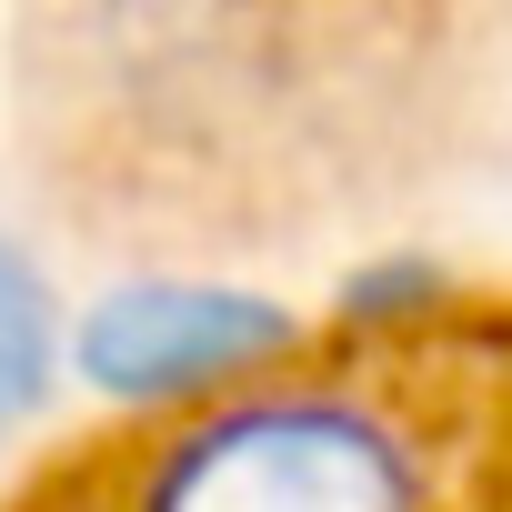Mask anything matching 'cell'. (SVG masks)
I'll list each match as a JSON object with an SVG mask.
<instances>
[{"label":"cell","mask_w":512,"mask_h":512,"mask_svg":"<svg viewBox=\"0 0 512 512\" xmlns=\"http://www.w3.org/2000/svg\"><path fill=\"white\" fill-rule=\"evenodd\" d=\"M141 512H412V472L342 402H262L181 442Z\"/></svg>","instance_id":"1"},{"label":"cell","mask_w":512,"mask_h":512,"mask_svg":"<svg viewBox=\"0 0 512 512\" xmlns=\"http://www.w3.org/2000/svg\"><path fill=\"white\" fill-rule=\"evenodd\" d=\"M282 332L292 322L272 302H241V292H111L91 312V332H81V362L111 392H171V382L241 372Z\"/></svg>","instance_id":"2"},{"label":"cell","mask_w":512,"mask_h":512,"mask_svg":"<svg viewBox=\"0 0 512 512\" xmlns=\"http://www.w3.org/2000/svg\"><path fill=\"white\" fill-rule=\"evenodd\" d=\"M51 382V302L31 282V262L0 241V422H21Z\"/></svg>","instance_id":"3"}]
</instances>
